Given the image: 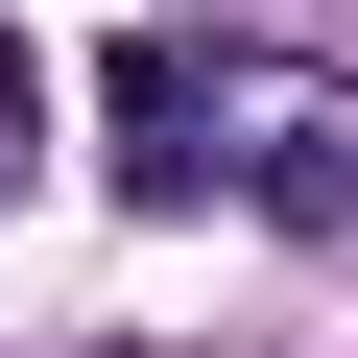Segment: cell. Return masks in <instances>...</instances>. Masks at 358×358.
<instances>
[{"label":"cell","instance_id":"obj_1","mask_svg":"<svg viewBox=\"0 0 358 358\" xmlns=\"http://www.w3.org/2000/svg\"><path fill=\"white\" fill-rule=\"evenodd\" d=\"M120 143L143 167H239V192L287 215V239H358V96L334 72H120Z\"/></svg>","mask_w":358,"mask_h":358}]
</instances>
